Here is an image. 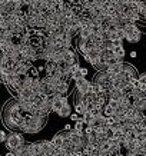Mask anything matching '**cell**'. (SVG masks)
Wrapping results in <instances>:
<instances>
[{
    "instance_id": "6da1fadb",
    "label": "cell",
    "mask_w": 146,
    "mask_h": 156,
    "mask_svg": "<svg viewBox=\"0 0 146 156\" xmlns=\"http://www.w3.org/2000/svg\"><path fill=\"white\" fill-rule=\"evenodd\" d=\"M2 118H3V123L12 130H19L22 126L24 119V112L20 109L19 103L16 99H12L10 102L6 103L2 112Z\"/></svg>"
},
{
    "instance_id": "7a4b0ae2",
    "label": "cell",
    "mask_w": 146,
    "mask_h": 156,
    "mask_svg": "<svg viewBox=\"0 0 146 156\" xmlns=\"http://www.w3.org/2000/svg\"><path fill=\"white\" fill-rule=\"evenodd\" d=\"M125 30V40L129 43H137L142 37V32L137 29L136 23H126L123 26Z\"/></svg>"
},
{
    "instance_id": "3957f363",
    "label": "cell",
    "mask_w": 146,
    "mask_h": 156,
    "mask_svg": "<svg viewBox=\"0 0 146 156\" xmlns=\"http://www.w3.org/2000/svg\"><path fill=\"white\" fill-rule=\"evenodd\" d=\"M5 143H6V147H7L9 151H14L16 147L22 146V145L24 143V136L22 135V133L12 132L10 135H7Z\"/></svg>"
},
{
    "instance_id": "277c9868",
    "label": "cell",
    "mask_w": 146,
    "mask_h": 156,
    "mask_svg": "<svg viewBox=\"0 0 146 156\" xmlns=\"http://www.w3.org/2000/svg\"><path fill=\"white\" fill-rule=\"evenodd\" d=\"M90 63H92V66H93L98 72H102V70H106V69H108V65H106V59H105L103 56L96 57V59H94V60H92Z\"/></svg>"
},
{
    "instance_id": "5b68a950",
    "label": "cell",
    "mask_w": 146,
    "mask_h": 156,
    "mask_svg": "<svg viewBox=\"0 0 146 156\" xmlns=\"http://www.w3.org/2000/svg\"><path fill=\"white\" fill-rule=\"evenodd\" d=\"M57 70V62H55L53 59H49V60H45V72L47 75H52Z\"/></svg>"
},
{
    "instance_id": "8992f818",
    "label": "cell",
    "mask_w": 146,
    "mask_h": 156,
    "mask_svg": "<svg viewBox=\"0 0 146 156\" xmlns=\"http://www.w3.org/2000/svg\"><path fill=\"white\" fill-rule=\"evenodd\" d=\"M123 66H125V62H123V60H119V62H116L115 65L109 66L108 70L110 72V73H115V75H118V73H120V72L123 70Z\"/></svg>"
},
{
    "instance_id": "52a82bcc",
    "label": "cell",
    "mask_w": 146,
    "mask_h": 156,
    "mask_svg": "<svg viewBox=\"0 0 146 156\" xmlns=\"http://www.w3.org/2000/svg\"><path fill=\"white\" fill-rule=\"evenodd\" d=\"M77 49H79V52L83 56L89 52V46H87V42H86L85 39H77Z\"/></svg>"
},
{
    "instance_id": "ba28073f",
    "label": "cell",
    "mask_w": 146,
    "mask_h": 156,
    "mask_svg": "<svg viewBox=\"0 0 146 156\" xmlns=\"http://www.w3.org/2000/svg\"><path fill=\"white\" fill-rule=\"evenodd\" d=\"M72 113V108H70V105L66 103V105H63L60 109H59V112H57V115L60 116V118H69V115Z\"/></svg>"
},
{
    "instance_id": "9c48e42d",
    "label": "cell",
    "mask_w": 146,
    "mask_h": 156,
    "mask_svg": "<svg viewBox=\"0 0 146 156\" xmlns=\"http://www.w3.org/2000/svg\"><path fill=\"white\" fill-rule=\"evenodd\" d=\"M112 50H113V55L118 57V59H122L123 60V57H125V49H123V46H118V48H112Z\"/></svg>"
},
{
    "instance_id": "30bf717a",
    "label": "cell",
    "mask_w": 146,
    "mask_h": 156,
    "mask_svg": "<svg viewBox=\"0 0 146 156\" xmlns=\"http://www.w3.org/2000/svg\"><path fill=\"white\" fill-rule=\"evenodd\" d=\"M102 113H103V116H106V118H108V116H112V115L115 113V109L106 103L103 108H102Z\"/></svg>"
},
{
    "instance_id": "8fae6325",
    "label": "cell",
    "mask_w": 146,
    "mask_h": 156,
    "mask_svg": "<svg viewBox=\"0 0 146 156\" xmlns=\"http://www.w3.org/2000/svg\"><path fill=\"white\" fill-rule=\"evenodd\" d=\"M92 119H93V115H92V112H90V110H86L85 113L82 115V122L85 123V125H87Z\"/></svg>"
},
{
    "instance_id": "7c38bea8",
    "label": "cell",
    "mask_w": 146,
    "mask_h": 156,
    "mask_svg": "<svg viewBox=\"0 0 146 156\" xmlns=\"http://www.w3.org/2000/svg\"><path fill=\"white\" fill-rule=\"evenodd\" d=\"M83 129H85V123L82 122V120H77V122H75V132L77 133H83Z\"/></svg>"
},
{
    "instance_id": "4fadbf2b",
    "label": "cell",
    "mask_w": 146,
    "mask_h": 156,
    "mask_svg": "<svg viewBox=\"0 0 146 156\" xmlns=\"http://www.w3.org/2000/svg\"><path fill=\"white\" fill-rule=\"evenodd\" d=\"M110 46H112V48L123 46V40H122V39H113V40H110Z\"/></svg>"
},
{
    "instance_id": "5bb4252c",
    "label": "cell",
    "mask_w": 146,
    "mask_h": 156,
    "mask_svg": "<svg viewBox=\"0 0 146 156\" xmlns=\"http://www.w3.org/2000/svg\"><path fill=\"white\" fill-rule=\"evenodd\" d=\"M69 118L72 119V120H73V122H77V120H82V116H80V115H77L75 112V113H70L69 115Z\"/></svg>"
},
{
    "instance_id": "9a60e30c",
    "label": "cell",
    "mask_w": 146,
    "mask_h": 156,
    "mask_svg": "<svg viewBox=\"0 0 146 156\" xmlns=\"http://www.w3.org/2000/svg\"><path fill=\"white\" fill-rule=\"evenodd\" d=\"M6 137H7V133L5 130H0V143H5Z\"/></svg>"
},
{
    "instance_id": "2e32d148",
    "label": "cell",
    "mask_w": 146,
    "mask_h": 156,
    "mask_svg": "<svg viewBox=\"0 0 146 156\" xmlns=\"http://www.w3.org/2000/svg\"><path fill=\"white\" fill-rule=\"evenodd\" d=\"M80 72H82V73H83V76L86 77V76H87V72H89V70H87L86 67H80Z\"/></svg>"
},
{
    "instance_id": "e0dca14e",
    "label": "cell",
    "mask_w": 146,
    "mask_h": 156,
    "mask_svg": "<svg viewBox=\"0 0 146 156\" xmlns=\"http://www.w3.org/2000/svg\"><path fill=\"white\" fill-rule=\"evenodd\" d=\"M5 156H16V155H14V153H13V151H9V152H7V153H6Z\"/></svg>"
},
{
    "instance_id": "ac0fdd59",
    "label": "cell",
    "mask_w": 146,
    "mask_h": 156,
    "mask_svg": "<svg viewBox=\"0 0 146 156\" xmlns=\"http://www.w3.org/2000/svg\"><path fill=\"white\" fill-rule=\"evenodd\" d=\"M70 129H72L70 125H65V129H63V130H70Z\"/></svg>"
},
{
    "instance_id": "d6986e66",
    "label": "cell",
    "mask_w": 146,
    "mask_h": 156,
    "mask_svg": "<svg viewBox=\"0 0 146 156\" xmlns=\"http://www.w3.org/2000/svg\"><path fill=\"white\" fill-rule=\"evenodd\" d=\"M136 56H137L136 52H130V57H136Z\"/></svg>"
},
{
    "instance_id": "ffe728a7",
    "label": "cell",
    "mask_w": 146,
    "mask_h": 156,
    "mask_svg": "<svg viewBox=\"0 0 146 156\" xmlns=\"http://www.w3.org/2000/svg\"><path fill=\"white\" fill-rule=\"evenodd\" d=\"M0 156H2V155H0Z\"/></svg>"
}]
</instances>
